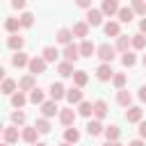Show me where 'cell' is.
Listing matches in <instances>:
<instances>
[{
  "label": "cell",
  "instance_id": "obj_1",
  "mask_svg": "<svg viewBox=\"0 0 146 146\" xmlns=\"http://www.w3.org/2000/svg\"><path fill=\"white\" fill-rule=\"evenodd\" d=\"M96 55L103 59V64H110V62L114 59V55H116V48H114V46H110V43H100V46H98V50H96Z\"/></svg>",
  "mask_w": 146,
  "mask_h": 146
},
{
  "label": "cell",
  "instance_id": "obj_2",
  "mask_svg": "<svg viewBox=\"0 0 146 146\" xmlns=\"http://www.w3.org/2000/svg\"><path fill=\"white\" fill-rule=\"evenodd\" d=\"M46 64H48V62H46L43 57H32L27 68H30V73H32V75H41V73L46 71Z\"/></svg>",
  "mask_w": 146,
  "mask_h": 146
},
{
  "label": "cell",
  "instance_id": "obj_3",
  "mask_svg": "<svg viewBox=\"0 0 146 146\" xmlns=\"http://www.w3.org/2000/svg\"><path fill=\"white\" fill-rule=\"evenodd\" d=\"M114 73H116V71H114L110 64H100V66L96 68V78H98L100 82H107V80H112V78H114Z\"/></svg>",
  "mask_w": 146,
  "mask_h": 146
},
{
  "label": "cell",
  "instance_id": "obj_4",
  "mask_svg": "<svg viewBox=\"0 0 146 146\" xmlns=\"http://www.w3.org/2000/svg\"><path fill=\"white\" fill-rule=\"evenodd\" d=\"M141 116H144V110H141L139 105H132V107L125 110V121H128V123H139Z\"/></svg>",
  "mask_w": 146,
  "mask_h": 146
},
{
  "label": "cell",
  "instance_id": "obj_5",
  "mask_svg": "<svg viewBox=\"0 0 146 146\" xmlns=\"http://www.w3.org/2000/svg\"><path fill=\"white\" fill-rule=\"evenodd\" d=\"M59 112H62V110L57 107V100H52V98L41 105V114H43L46 119H50V116H55V114H59Z\"/></svg>",
  "mask_w": 146,
  "mask_h": 146
},
{
  "label": "cell",
  "instance_id": "obj_6",
  "mask_svg": "<svg viewBox=\"0 0 146 146\" xmlns=\"http://www.w3.org/2000/svg\"><path fill=\"white\" fill-rule=\"evenodd\" d=\"M39 135H41V132L36 130V125H25L23 132H21L23 141H27V144H36V137H39Z\"/></svg>",
  "mask_w": 146,
  "mask_h": 146
},
{
  "label": "cell",
  "instance_id": "obj_7",
  "mask_svg": "<svg viewBox=\"0 0 146 146\" xmlns=\"http://www.w3.org/2000/svg\"><path fill=\"white\" fill-rule=\"evenodd\" d=\"M64 57H66V62H78L82 55H80V46H75V43H68V46H64Z\"/></svg>",
  "mask_w": 146,
  "mask_h": 146
},
{
  "label": "cell",
  "instance_id": "obj_8",
  "mask_svg": "<svg viewBox=\"0 0 146 146\" xmlns=\"http://www.w3.org/2000/svg\"><path fill=\"white\" fill-rule=\"evenodd\" d=\"M119 0H103V5H100V11L105 14V16H114V14H119Z\"/></svg>",
  "mask_w": 146,
  "mask_h": 146
},
{
  "label": "cell",
  "instance_id": "obj_9",
  "mask_svg": "<svg viewBox=\"0 0 146 146\" xmlns=\"http://www.w3.org/2000/svg\"><path fill=\"white\" fill-rule=\"evenodd\" d=\"M103 11L100 9H87V23L91 25V27H96V25H100L103 23Z\"/></svg>",
  "mask_w": 146,
  "mask_h": 146
},
{
  "label": "cell",
  "instance_id": "obj_10",
  "mask_svg": "<svg viewBox=\"0 0 146 146\" xmlns=\"http://www.w3.org/2000/svg\"><path fill=\"white\" fill-rule=\"evenodd\" d=\"M66 100H68L71 105H80V103H82V89H80V87L66 89Z\"/></svg>",
  "mask_w": 146,
  "mask_h": 146
},
{
  "label": "cell",
  "instance_id": "obj_11",
  "mask_svg": "<svg viewBox=\"0 0 146 146\" xmlns=\"http://www.w3.org/2000/svg\"><path fill=\"white\" fill-rule=\"evenodd\" d=\"M116 103L121 107H132V94L128 89H119L116 91Z\"/></svg>",
  "mask_w": 146,
  "mask_h": 146
},
{
  "label": "cell",
  "instance_id": "obj_12",
  "mask_svg": "<svg viewBox=\"0 0 146 146\" xmlns=\"http://www.w3.org/2000/svg\"><path fill=\"white\" fill-rule=\"evenodd\" d=\"M59 121H62V125L71 128V125L75 123V112H73L71 107H64V110L59 112Z\"/></svg>",
  "mask_w": 146,
  "mask_h": 146
},
{
  "label": "cell",
  "instance_id": "obj_13",
  "mask_svg": "<svg viewBox=\"0 0 146 146\" xmlns=\"http://www.w3.org/2000/svg\"><path fill=\"white\" fill-rule=\"evenodd\" d=\"M50 98H52V100H62V98H66V89H64L62 82H52V84H50Z\"/></svg>",
  "mask_w": 146,
  "mask_h": 146
},
{
  "label": "cell",
  "instance_id": "obj_14",
  "mask_svg": "<svg viewBox=\"0 0 146 146\" xmlns=\"http://www.w3.org/2000/svg\"><path fill=\"white\" fill-rule=\"evenodd\" d=\"M84 128H87V132H89L91 137H98V135H103V132H105V128H103V123H100L98 119H94V121H89V123H87Z\"/></svg>",
  "mask_w": 146,
  "mask_h": 146
},
{
  "label": "cell",
  "instance_id": "obj_15",
  "mask_svg": "<svg viewBox=\"0 0 146 146\" xmlns=\"http://www.w3.org/2000/svg\"><path fill=\"white\" fill-rule=\"evenodd\" d=\"M2 135H5V144H16L18 141V128L16 125H7L2 130Z\"/></svg>",
  "mask_w": 146,
  "mask_h": 146
},
{
  "label": "cell",
  "instance_id": "obj_16",
  "mask_svg": "<svg viewBox=\"0 0 146 146\" xmlns=\"http://www.w3.org/2000/svg\"><path fill=\"white\" fill-rule=\"evenodd\" d=\"M59 43H64V46H68V43H73L71 39H73V30H68V27H62V30H57V36H55Z\"/></svg>",
  "mask_w": 146,
  "mask_h": 146
},
{
  "label": "cell",
  "instance_id": "obj_17",
  "mask_svg": "<svg viewBox=\"0 0 146 146\" xmlns=\"http://www.w3.org/2000/svg\"><path fill=\"white\" fill-rule=\"evenodd\" d=\"M96 50H98V48H96L89 39H82V43H80V55H82V57H91V55H96Z\"/></svg>",
  "mask_w": 146,
  "mask_h": 146
},
{
  "label": "cell",
  "instance_id": "obj_18",
  "mask_svg": "<svg viewBox=\"0 0 146 146\" xmlns=\"http://www.w3.org/2000/svg\"><path fill=\"white\" fill-rule=\"evenodd\" d=\"M57 73L62 75V78H73V62H59L57 64Z\"/></svg>",
  "mask_w": 146,
  "mask_h": 146
},
{
  "label": "cell",
  "instance_id": "obj_19",
  "mask_svg": "<svg viewBox=\"0 0 146 146\" xmlns=\"http://www.w3.org/2000/svg\"><path fill=\"white\" fill-rule=\"evenodd\" d=\"M11 64L16 66V68H23V66H30V59H27V55L25 52H14V57H11Z\"/></svg>",
  "mask_w": 146,
  "mask_h": 146
},
{
  "label": "cell",
  "instance_id": "obj_20",
  "mask_svg": "<svg viewBox=\"0 0 146 146\" xmlns=\"http://www.w3.org/2000/svg\"><path fill=\"white\" fill-rule=\"evenodd\" d=\"M18 89L21 91H32L34 89V75L30 73V75H23L21 80H18Z\"/></svg>",
  "mask_w": 146,
  "mask_h": 146
},
{
  "label": "cell",
  "instance_id": "obj_21",
  "mask_svg": "<svg viewBox=\"0 0 146 146\" xmlns=\"http://www.w3.org/2000/svg\"><path fill=\"white\" fill-rule=\"evenodd\" d=\"M94 116H96L98 121L107 116V103H105V100H96V103H94Z\"/></svg>",
  "mask_w": 146,
  "mask_h": 146
},
{
  "label": "cell",
  "instance_id": "obj_22",
  "mask_svg": "<svg viewBox=\"0 0 146 146\" xmlns=\"http://www.w3.org/2000/svg\"><path fill=\"white\" fill-rule=\"evenodd\" d=\"M116 16H119V21H121V23H130V21L135 18V11H132V7H121Z\"/></svg>",
  "mask_w": 146,
  "mask_h": 146
},
{
  "label": "cell",
  "instance_id": "obj_23",
  "mask_svg": "<svg viewBox=\"0 0 146 146\" xmlns=\"http://www.w3.org/2000/svg\"><path fill=\"white\" fill-rule=\"evenodd\" d=\"M18 27H21V18H14V16H9V18L5 21V30H7L9 34H16V32H18Z\"/></svg>",
  "mask_w": 146,
  "mask_h": 146
},
{
  "label": "cell",
  "instance_id": "obj_24",
  "mask_svg": "<svg viewBox=\"0 0 146 146\" xmlns=\"http://www.w3.org/2000/svg\"><path fill=\"white\" fill-rule=\"evenodd\" d=\"M128 46H132V36H116V50H121V52H128Z\"/></svg>",
  "mask_w": 146,
  "mask_h": 146
},
{
  "label": "cell",
  "instance_id": "obj_25",
  "mask_svg": "<svg viewBox=\"0 0 146 146\" xmlns=\"http://www.w3.org/2000/svg\"><path fill=\"white\" fill-rule=\"evenodd\" d=\"M41 57H43L46 62H57L59 52H57V48H55V46H46V48H43V52H41Z\"/></svg>",
  "mask_w": 146,
  "mask_h": 146
},
{
  "label": "cell",
  "instance_id": "obj_26",
  "mask_svg": "<svg viewBox=\"0 0 146 146\" xmlns=\"http://www.w3.org/2000/svg\"><path fill=\"white\" fill-rule=\"evenodd\" d=\"M87 34H89V23H87V21L73 25V36H82V39H84Z\"/></svg>",
  "mask_w": 146,
  "mask_h": 146
},
{
  "label": "cell",
  "instance_id": "obj_27",
  "mask_svg": "<svg viewBox=\"0 0 146 146\" xmlns=\"http://www.w3.org/2000/svg\"><path fill=\"white\" fill-rule=\"evenodd\" d=\"M105 34H107V36H121V27H119V23H116V21L105 23Z\"/></svg>",
  "mask_w": 146,
  "mask_h": 146
},
{
  "label": "cell",
  "instance_id": "obj_28",
  "mask_svg": "<svg viewBox=\"0 0 146 146\" xmlns=\"http://www.w3.org/2000/svg\"><path fill=\"white\" fill-rule=\"evenodd\" d=\"M23 43H25V41H23V36H18V34H11V36L7 39V46H9L11 50H16V52L23 48Z\"/></svg>",
  "mask_w": 146,
  "mask_h": 146
},
{
  "label": "cell",
  "instance_id": "obj_29",
  "mask_svg": "<svg viewBox=\"0 0 146 146\" xmlns=\"http://www.w3.org/2000/svg\"><path fill=\"white\" fill-rule=\"evenodd\" d=\"M73 82H75V87H84L87 82H89V75H87V71H75L73 73Z\"/></svg>",
  "mask_w": 146,
  "mask_h": 146
},
{
  "label": "cell",
  "instance_id": "obj_30",
  "mask_svg": "<svg viewBox=\"0 0 146 146\" xmlns=\"http://www.w3.org/2000/svg\"><path fill=\"white\" fill-rule=\"evenodd\" d=\"M30 103H34V105H43V103H46V100H43V89L34 87V89L30 91Z\"/></svg>",
  "mask_w": 146,
  "mask_h": 146
},
{
  "label": "cell",
  "instance_id": "obj_31",
  "mask_svg": "<svg viewBox=\"0 0 146 146\" xmlns=\"http://www.w3.org/2000/svg\"><path fill=\"white\" fill-rule=\"evenodd\" d=\"M25 103H27V98H25V94H23L21 89H18L16 94H11V105H14L16 110H21V107H23Z\"/></svg>",
  "mask_w": 146,
  "mask_h": 146
},
{
  "label": "cell",
  "instance_id": "obj_32",
  "mask_svg": "<svg viewBox=\"0 0 146 146\" xmlns=\"http://www.w3.org/2000/svg\"><path fill=\"white\" fill-rule=\"evenodd\" d=\"M16 82L11 80V78H5L2 80V94H7V96H11V94H16Z\"/></svg>",
  "mask_w": 146,
  "mask_h": 146
},
{
  "label": "cell",
  "instance_id": "obj_33",
  "mask_svg": "<svg viewBox=\"0 0 146 146\" xmlns=\"http://www.w3.org/2000/svg\"><path fill=\"white\" fill-rule=\"evenodd\" d=\"M78 114H80V116H87V119H89V116L94 114V105H91L89 100H82V103H80V107H78Z\"/></svg>",
  "mask_w": 146,
  "mask_h": 146
},
{
  "label": "cell",
  "instance_id": "obj_34",
  "mask_svg": "<svg viewBox=\"0 0 146 146\" xmlns=\"http://www.w3.org/2000/svg\"><path fill=\"white\" fill-rule=\"evenodd\" d=\"M105 137H107V141H119V137H121L119 125H110V128H105Z\"/></svg>",
  "mask_w": 146,
  "mask_h": 146
},
{
  "label": "cell",
  "instance_id": "obj_35",
  "mask_svg": "<svg viewBox=\"0 0 146 146\" xmlns=\"http://www.w3.org/2000/svg\"><path fill=\"white\" fill-rule=\"evenodd\" d=\"M64 141H68V144L80 141V132H78L75 128H66V130H64Z\"/></svg>",
  "mask_w": 146,
  "mask_h": 146
},
{
  "label": "cell",
  "instance_id": "obj_36",
  "mask_svg": "<svg viewBox=\"0 0 146 146\" xmlns=\"http://www.w3.org/2000/svg\"><path fill=\"white\" fill-rule=\"evenodd\" d=\"M132 48L135 50H144L146 48V34H132Z\"/></svg>",
  "mask_w": 146,
  "mask_h": 146
},
{
  "label": "cell",
  "instance_id": "obj_37",
  "mask_svg": "<svg viewBox=\"0 0 146 146\" xmlns=\"http://www.w3.org/2000/svg\"><path fill=\"white\" fill-rule=\"evenodd\" d=\"M121 64H123L125 68L135 66V64H137V57H135V52H130V50H128V52H123V55H121Z\"/></svg>",
  "mask_w": 146,
  "mask_h": 146
},
{
  "label": "cell",
  "instance_id": "obj_38",
  "mask_svg": "<svg viewBox=\"0 0 146 146\" xmlns=\"http://www.w3.org/2000/svg\"><path fill=\"white\" fill-rule=\"evenodd\" d=\"M34 125H36V130H39L41 135H48V132H50V121H48L46 116L36 119V123H34Z\"/></svg>",
  "mask_w": 146,
  "mask_h": 146
},
{
  "label": "cell",
  "instance_id": "obj_39",
  "mask_svg": "<svg viewBox=\"0 0 146 146\" xmlns=\"http://www.w3.org/2000/svg\"><path fill=\"white\" fill-rule=\"evenodd\" d=\"M130 7H132V11L139 14V16L146 14V0H130Z\"/></svg>",
  "mask_w": 146,
  "mask_h": 146
},
{
  "label": "cell",
  "instance_id": "obj_40",
  "mask_svg": "<svg viewBox=\"0 0 146 146\" xmlns=\"http://www.w3.org/2000/svg\"><path fill=\"white\" fill-rule=\"evenodd\" d=\"M125 82H128V75H125V73H114L112 84H114L116 89H123V87H125Z\"/></svg>",
  "mask_w": 146,
  "mask_h": 146
},
{
  "label": "cell",
  "instance_id": "obj_41",
  "mask_svg": "<svg viewBox=\"0 0 146 146\" xmlns=\"http://www.w3.org/2000/svg\"><path fill=\"white\" fill-rule=\"evenodd\" d=\"M32 25H34V14L23 11L21 14V27H32Z\"/></svg>",
  "mask_w": 146,
  "mask_h": 146
},
{
  "label": "cell",
  "instance_id": "obj_42",
  "mask_svg": "<svg viewBox=\"0 0 146 146\" xmlns=\"http://www.w3.org/2000/svg\"><path fill=\"white\" fill-rule=\"evenodd\" d=\"M25 119H27V116H25V112H23V110L11 112V123H14V125H23V123H25Z\"/></svg>",
  "mask_w": 146,
  "mask_h": 146
},
{
  "label": "cell",
  "instance_id": "obj_43",
  "mask_svg": "<svg viewBox=\"0 0 146 146\" xmlns=\"http://www.w3.org/2000/svg\"><path fill=\"white\" fill-rule=\"evenodd\" d=\"M75 5L82 9H91V0H75Z\"/></svg>",
  "mask_w": 146,
  "mask_h": 146
},
{
  "label": "cell",
  "instance_id": "obj_44",
  "mask_svg": "<svg viewBox=\"0 0 146 146\" xmlns=\"http://www.w3.org/2000/svg\"><path fill=\"white\" fill-rule=\"evenodd\" d=\"M25 2H27V0H11V7H14V9H23Z\"/></svg>",
  "mask_w": 146,
  "mask_h": 146
},
{
  "label": "cell",
  "instance_id": "obj_45",
  "mask_svg": "<svg viewBox=\"0 0 146 146\" xmlns=\"http://www.w3.org/2000/svg\"><path fill=\"white\" fill-rule=\"evenodd\" d=\"M139 137H141V139H146V121H141V123H139Z\"/></svg>",
  "mask_w": 146,
  "mask_h": 146
},
{
  "label": "cell",
  "instance_id": "obj_46",
  "mask_svg": "<svg viewBox=\"0 0 146 146\" xmlns=\"http://www.w3.org/2000/svg\"><path fill=\"white\" fill-rule=\"evenodd\" d=\"M137 96H139V100H141V103H146V87H141Z\"/></svg>",
  "mask_w": 146,
  "mask_h": 146
},
{
  "label": "cell",
  "instance_id": "obj_47",
  "mask_svg": "<svg viewBox=\"0 0 146 146\" xmlns=\"http://www.w3.org/2000/svg\"><path fill=\"white\" fill-rule=\"evenodd\" d=\"M139 32H141V34H146V18H141V21H139Z\"/></svg>",
  "mask_w": 146,
  "mask_h": 146
},
{
  "label": "cell",
  "instance_id": "obj_48",
  "mask_svg": "<svg viewBox=\"0 0 146 146\" xmlns=\"http://www.w3.org/2000/svg\"><path fill=\"white\" fill-rule=\"evenodd\" d=\"M128 146H144V141H141V139H132Z\"/></svg>",
  "mask_w": 146,
  "mask_h": 146
},
{
  "label": "cell",
  "instance_id": "obj_49",
  "mask_svg": "<svg viewBox=\"0 0 146 146\" xmlns=\"http://www.w3.org/2000/svg\"><path fill=\"white\" fill-rule=\"evenodd\" d=\"M103 146H121V144H119V141H105Z\"/></svg>",
  "mask_w": 146,
  "mask_h": 146
},
{
  "label": "cell",
  "instance_id": "obj_50",
  "mask_svg": "<svg viewBox=\"0 0 146 146\" xmlns=\"http://www.w3.org/2000/svg\"><path fill=\"white\" fill-rule=\"evenodd\" d=\"M32 146H46V144H43V141H36V144H32Z\"/></svg>",
  "mask_w": 146,
  "mask_h": 146
},
{
  "label": "cell",
  "instance_id": "obj_51",
  "mask_svg": "<svg viewBox=\"0 0 146 146\" xmlns=\"http://www.w3.org/2000/svg\"><path fill=\"white\" fill-rule=\"evenodd\" d=\"M62 146H71V144H68V141H64V144H62Z\"/></svg>",
  "mask_w": 146,
  "mask_h": 146
},
{
  "label": "cell",
  "instance_id": "obj_52",
  "mask_svg": "<svg viewBox=\"0 0 146 146\" xmlns=\"http://www.w3.org/2000/svg\"><path fill=\"white\" fill-rule=\"evenodd\" d=\"M141 62H144V66H146V55H144V59H141Z\"/></svg>",
  "mask_w": 146,
  "mask_h": 146
},
{
  "label": "cell",
  "instance_id": "obj_53",
  "mask_svg": "<svg viewBox=\"0 0 146 146\" xmlns=\"http://www.w3.org/2000/svg\"><path fill=\"white\" fill-rule=\"evenodd\" d=\"M2 146H9V144H2Z\"/></svg>",
  "mask_w": 146,
  "mask_h": 146
}]
</instances>
